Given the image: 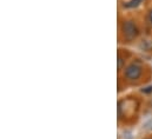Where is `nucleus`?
Masks as SVG:
<instances>
[{
  "label": "nucleus",
  "instance_id": "20e7f679",
  "mask_svg": "<svg viewBox=\"0 0 152 139\" xmlns=\"http://www.w3.org/2000/svg\"><path fill=\"white\" fill-rule=\"evenodd\" d=\"M144 0H129L126 4H125V7L127 8H133V7H137L139 6Z\"/></svg>",
  "mask_w": 152,
  "mask_h": 139
},
{
  "label": "nucleus",
  "instance_id": "423d86ee",
  "mask_svg": "<svg viewBox=\"0 0 152 139\" xmlns=\"http://www.w3.org/2000/svg\"><path fill=\"white\" fill-rule=\"evenodd\" d=\"M149 20H150V23L152 24V10L149 12Z\"/></svg>",
  "mask_w": 152,
  "mask_h": 139
},
{
  "label": "nucleus",
  "instance_id": "f257e3e1",
  "mask_svg": "<svg viewBox=\"0 0 152 139\" xmlns=\"http://www.w3.org/2000/svg\"><path fill=\"white\" fill-rule=\"evenodd\" d=\"M121 33L126 41H133L139 34V30H138L137 25L134 24V21L126 20L121 25Z\"/></svg>",
  "mask_w": 152,
  "mask_h": 139
},
{
  "label": "nucleus",
  "instance_id": "f03ea898",
  "mask_svg": "<svg viewBox=\"0 0 152 139\" xmlns=\"http://www.w3.org/2000/svg\"><path fill=\"white\" fill-rule=\"evenodd\" d=\"M142 66L138 65V64H131L129 65L125 71H124V77L127 79V80H137L140 78L142 75Z\"/></svg>",
  "mask_w": 152,
  "mask_h": 139
},
{
  "label": "nucleus",
  "instance_id": "7ed1b4c3",
  "mask_svg": "<svg viewBox=\"0 0 152 139\" xmlns=\"http://www.w3.org/2000/svg\"><path fill=\"white\" fill-rule=\"evenodd\" d=\"M140 47L144 48L145 51H151L152 50V38H148V39H144L140 44Z\"/></svg>",
  "mask_w": 152,
  "mask_h": 139
},
{
  "label": "nucleus",
  "instance_id": "39448f33",
  "mask_svg": "<svg viewBox=\"0 0 152 139\" xmlns=\"http://www.w3.org/2000/svg\"><path fill=\"white\" fill-rule=\"evenodd\" d=\"M125 60L121 56H118V71H121L123 70V65H124Z\"/></svg>",
  "mask_w": 152,
  "mask_h": 139
}]
</instances>
